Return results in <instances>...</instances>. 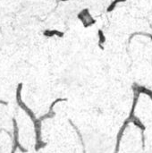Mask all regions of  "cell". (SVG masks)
Listing matches in <instances>:
<instances>
[{"mask_svg": "<svg viewBox=\"0 0 152 153\" xmlns=\"http://www.w3.org/2000/svg\"><path fill=\"white\" fill-rule=\"evenodd\" d=\"M22 83H19L17 85V89H16V102L18 104V106L23 109L27 115L30 117V119L33 121V124H34V127H35V132H36V142H37V145H36V150L38 151L39 149H41L43 147L46 146V143H42L41 142V139H40V134H41V132H40V128H41V121L39 119H37L34 113L32 112L31 109H30L22 100V95H21V92H22Z\"/></svg>", "mask_w": 152, "mask_h": 153, "instance_id": "obj_1", "label": "cell"}, {"mask_svg": "<svg viewBox=\"0 0 152 153\" xmlns=\"http://www.w3.org/2000/svg\"><path fill=\"white\" fill-rule=\"evenodd\" d=\"M78 18L82 21V22L85 28L90 27L96 23V20L92 18V16L90 15V13L89 12V9H87V8L83 9L81 13H78Z\"/></svg>", "mask_w": 152, "mask_h": 153, "instance_id": "obj_2", "label": "cell"}, {"mask_svg": "<svg viewBox=\"0 0 152 153\" xmlns=\"http://www.w3.org/2000/svg\"><path fill=\"white\" fill-rule=\"evenodd\" d=\"M133 92H136V93H138L140 95L141 94L147 95L148 97H150V99L152 100V91L148 89V88H146L145 86H141V85H138V84L134 83L133 86Z\"/></svg>", "mask_w": 152, "mask_h": 153, "instance_id": "obj_3", "label": "cell"}, {"mask_svg": "<svg viewBox=\"0 0 152 153\" xmlns=\"http://www.w3.org/2000/svg\"><path fill=\"white\" fill-rule=\"evenodd\" d=\"M13 126H14V147H13V149L12 153H14V152H15V150H16L17 147H19V149H20L22 152H26L27 150H24V149L20 145V143H19V142H18V128H17L16 120H15V119H13Z\"/></svg>", "mask_w": 152, "mask_h": 153, "instance_id": "obj_4", "label": "cell"}, {"mask_svg": "<svg viewBox=\"0 0 152 153\" xmlns=\"http://www.w3.org/2000/svg\"><path fill=\"white\" fill-rule=\"evenodd\" d=\"M43 35L46 36V37H53V36H57V37H64V32L62 31H59L57 30H46L44 32H43Z\"/></svg>", "mask_w": 152, "mask_h": 153, "instance_id": "obj_5", "label": "cell"}, {"mask_svg": "<svg viewBox=\"0 0 152 153\" xmlns=\"http://www.w3.org/2000/svg\"><path fill=\"white\" fill-rule=\"evenodd\" d=\"M98 35H99V47L101 49H104L103 44L106 42V37H105V35H104L103 30H98Z\"/></svg>", "mask_w": 152, "mask_h": 153, "instance_id": "obj_6", "label": "cell"}, {"mask_svg": "<svg viewBox=\"0 0 152 153\" xmlns=\"http://www.w3.org/2000/svg\"><path fill=\"white\" fill-rule=\"evenodd\" d=\"M126 0H114L110 4H109V6L108 7V9H107V12L108 13H110V12H112L114 9H115V7L119 4V3H123V2H125Z\"/></svg>", "mask_w": 152, "mask_h": 153, "instance_id": "obj_7", "label": "cell"}, {"mask_svg": "<svg viewBox=\"0 0 152 153\" xmlns=\"http://www.w3.org/2000/svg\"><path fill=\"white\" fill-rule=\"evenodd\" d=\"M60 1H68V0H60Z\"/></svg>", "mask_w": 152, "mask_h": 153, "instance_id": "obj_8", "label": "cell"}]
</instances>
